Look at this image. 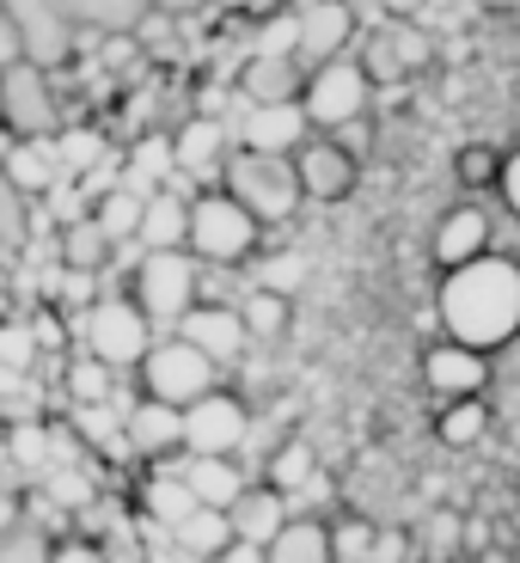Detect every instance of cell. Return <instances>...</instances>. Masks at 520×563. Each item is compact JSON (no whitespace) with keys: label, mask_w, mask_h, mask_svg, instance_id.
Instances as JSON below:
<instances>
[{"label":"cell","mask_w":520,"mask_h":563,"mask_svg":"<svg viewBox=\"0 0 520 563\" xmlns=\"http://www.w3.org/2000/svg\"><path fill=\"white\" fill-rule=\"evenodd\" d=\"M331 563H343V558H331Z\"/></svg>","instance_id":"52"},{"label":"cell","mask_w":520,"mask_h":563,"mask_svg":"<svg viewBox=\"0 0 520 563\" xmlns=\"http://www.w3.org/2000/svg\"><path fill=\"white\" fill-rule=\"evenodd\" d=\"M478 252H490V214H484V209H447V214H441V227H435V264L453 269V264H465V257H478Z\"/></svg>","instance_id":"25"},{"label":"cell","mask_w":520,"mask_h":563,"mask_svg":"<svg viewBox=\"0 0 520 563\" xmlns=\"http://www.w3.org/2000/svg\"><path fill=\"white\" fill-rule=\"evenodd\" d=\"M300 80H307V68L295 56H252L240 74V92L257 104H276V99H300Z\"/></svg>","instance_id":"27"},{"label":"cell","mask_w":520,"mask_h":563,"mask_svg":"<svg viewBox=\"0 0 520 563\" xmlns=\"http://www.w3.org/2000/svg\"><path fill=\"white\" fill-rule=\"evenodd\" d=\"M135 380H141V393H147V398L184 410V405H197L202 393L221 386V367H214L197 343H184L178 331H166V338H154V343H147V355L135 362Z\"/></svg>","instance_id":"6"},{"label":"cell","mask_w":520,"mask_h":563,"mask_svg":"<svg viewBox=\"0 0 520 563\" xmlns=\"http://www.w3.org/2000/svg\"><path fill=\"white\" fill-rule=\"evenodd\" d=\"M172 178H178V166H172V135H141L135 147H129V159L117 166V184L135 190V197H154Z\"/></svg>","instance_id":"24"},{"label":"cell","mask_w":520,"mask_h":563,"mask_svg":"<svg viewBox=\"0 0 520 563\" xmlns=\"http://www.w3.org/2000/svg\"><path fill=\"white\" fill-rule=\"evenodd\" d=\"M68 393H74V405H111L117 374L104 362H92V355H80V362L68 367Z\"/></svg>","instance_id":"38"},{"label":"cell","mask_w":520,"mask_h":563,"mask_svg":"<svg viewBox=\"0 0 520 563\" xmlns=\"http://www.w3.org/2000/svg\"><path fill=\"white\" fill-rule=\"evenodd\" d=\"M350 31H355V13L343 0H307L295 13V62L300 68H319V62L343 56L350 49Z\"/></svg>","instance_id":"17"},{"label":"cell","mask_w":520,"mask_h":563,"mask_svg":"<svg viewBox=\"0 0 520 563\" xmlns=\"http://www.w3.org/2000/svg\"><path fill=\"white\" fill-rule=\"evenodd\" d=\"M31 362H37V331L0 319V367H7V374H25Z\"/></svg>","instance_id":"39"},{"label":"cell","mask_w":520,"mask_h":563,"mask_svg":"<svg viewBox=\"0 0 520 563\" xmlns=\"http://www.w3.org/2000/svg\"><path fill=\"white\" fill-rule=\"evenodd\" d=\"M0 123L13 129V135H56L62 129L56 68H37V62L0 68Z\"/></svg>","instance_id":"9"},{"label":"cell","mask_w":520,"mask_h":563,"mask_svg":"<svg viewBox=\"0 0 520 563\" xmlns=\"http://www.w3.org/2000/svg\"><path fill=\"white\" fill-rule=\"evenodd\" d=\"M154 338H159V331L147 324V312H141L129 295H99L92 307L80 312V343H86V355H92V362H104L111 374L135 367Z\"/></svg>","instance_id":"7"},{"label":"cell","mask_w":520,"mask_h":563,"mask_svg":"<svg viewBox=\"0 0 520 563\" xmlns=\"http://www.w3.org/2000/svg\"><path fill=\"white\" fill-rule=\"evenodd\" d=\"M0 257H7V252H0Z\"/></svg>","instance_id":"53"},{"label":"cell","mask_w":520,"mask_h":563,"mask_svg":"<svg viewBox=\"0 0 520 563\" xmlns=\"http://www.w3.org/2000/svg\"><path fill=\"white\" fill-rule=\"evenodd\" d=\"M0 172H7L31 202H37L43 190L68 184V172H62V159H56V135H13V147H7Z\"/></svg>","instance_id":"22"},{"label":"cell","mask_w":520,"mask_h":563,"mask_svg":"<svg viewBox=\"0 0 520 563\" xmlns=\"http://www.w3.org/2000/svg\"><path fill=\"white\" fill-rule=\"evenodd\" d=\"M56 257H62L68 269H104V257H111V240L99 233V221H92V214H80V221L62 227Z\"/></svg>","instance_id":"32"},{"label":"cell","mask_w":520,"mask_h":563,"mask_svg":"<svg viewBox=\"0 0 520 563\" xmlns=\"http://www.w3.org/2000/svg\"><path fill=\"white\" fill-rule=\"evenodd\" d=\"M367 551H374V527H367V521H343V527H331V558H343V563H367Z\"/></svg>","instance_id":"40"},{"label":"cell","mask_w":520,"mask_h":563,"mask_svg":"<svg viewBox=\"0 0 520 563\" xmlns=\"http://www.w3.org/2000/svg\"><path fill=\"white\" fill-rule=\"evenodd\" d=\"M123 441H129V460H172V453L184 448V410L178 405H159V398H129L123 410Z\"/></svg>","instance_id":"16"},{"label":"cell","mask_w":520,"mask_h":563,"mask_svg":"<svg viewBox=\"0 0 520 563\" xmlns=\"http://www.w3.org/2000/svg\"><path fill=\"white\" fill-rule=\"evenodd\" d=\"M129 300L147 312L159 338L202 300V264L190 252H141L129 264Z\"/></svg>","instance_id":"4"},{"label":"cell","mask_w":520,"mask_h":563,"mask_svg":"<svg viewBox=\"0 0 520 563\" xmlns=\"http://www.w3.org/2000/svg\"><path fill=\"white\" fill-rule=\"evenodd\" d=\"M141 202H147V197H135V190H123V184H111V190H99V197H92V221H99V233H104L111 245H129V240H135Z\"/></svg>","instance_id":"30"},{"label":"cell","mask_w":520,"mask_h":563,"mask_svg":"<svg viewBox=\"0 0 520 563\" xmlns=\"http://www.w3.org/2000/svg\"><path fill=\"white\" fill-rule=\"evenodd\" d=\"M13 62H19V31L7 19V7H0V68H13Z\"/></svg>","instance_id":"44"},{"label":"cell","mask_w":520,"mask_h":563,"mask_svg":"<svg viewBox=\"0 0 520 563\" xmlns=\"http://www.w3.org/2000/svg\"><path fill=\"white\" fill-rule=\"evenodd\" d=\"M355 62L367 68L374 86H405V80H417V74L435 62V43L422 37L417 25H380L362 49H355Z\"/></svg>","instance_id":"13"},{"label":"cell","mask_w":520,"mask_h":563,"mask_svg":"<svg viewBox=\"0 0 520 563\" xmlns=\"http://www.w3.org/2000/svg\"><path fill=\"white\" fill-rule=\"evenodd\" d=\"M190 197H197V184L172 178L166 190H154V197L141 202V227H135L141 252H184V233H190Z\"/></svg>","instance_id":"20"},{"label":"cell","mask_w":520,"mask_h":563,"mask_svg":"<svg viewBox=\"0 0 520 563\" xmlns=\"http://www.w3.org/2000/svg\"><path fill=\"white\" fill-rule=\"evenodd\" d=\"M460 527H465V521H453V515H441V521H435V551H441V558H453V545H460Z\"/></svg>","instance_id":"45"},{"label":"cell","mask_w":520,"mask_h":563,"mask_svg":"<svg viewBox=\"0 0 520 563\" xmlns=\"http://www.w3.org/2000/svg\"><path fill=\"white\" fill-rule=\"evenodd\" d=\"M80 37H135V25L154 13V0H62Z\"/></svg>","instance_id":"23"},{"label":"cell","mask_w":520,"mask_h":563,"mask_svg":"<svg viewBox=\"0 0 520 563\" xmlns=\"http://www.w3.org/2000/svg\"><path fill=\"white\" fill-rule=\"evenodd\" d=\"M49 551H56V533L37 527L31 515H19V521L0 533V563H49Z\"/></svg>","instance_id":"34"},{"label":"cell","mask_w":520,"mask_h":563,"mask_svg":"<svg viewBox=\"0 0 520 563\" xmlns=\"http://www.w3.org/2000/svg\"><path fill=\"white\" fill-rule=\"evenodd\" d=\"M19 515H25V496H19V490H0V533H7Z\"/></svg>","instance_id":"48"},{"label":"cell","mask_w":520,"mask_h":563,"mask_svg":"<svg viewBox=\"0 0 520 563\" xmlns=\"http://www.w3.org/2000/svg\"><path fill=\"white\" fill-rule=\"evenodd\" d=\"M221 190L240 209H252L257 227H276L300 209V172L295 154H252V147H233L221 166Z\"/></svg>","instance_id":"3"},{"label":"cell","mask_w":520,"mask_h":563,"mask_svg":"<svg viewBox=\"0 0 520 563\" xmlns=\"http://www.w3.org/2000/svg\"><path fill=\"white\" fill-rule=\"evenodd\" d=\"M56 159L68 178H80V172H92L99 159H111V147H104V135H92V129H56Z\"/></svg>","instance_id":"36"},{"label":"cell","mask_w":520,"mask_h":563,"mask_svg":"<svg viewBox=\"0 0 520 563\" xmlns=\"http://www.w3.org/2000/svg\"><path fill=\"white\" fill-rule=\"evenodd\" d=\"M367 104H374V80L350 49L307 68V80H300V111H307L312 135H338L343 123H362Z\"/></svg>","instance_id":"5"},{"label":"cell","mask_w":520,"mask_h":563,"mask_svg":"<svg viewBox=\"0 0 520 563\" xmlns=\"http://www.w3.org/2000/svg\"><path fill=\"white\" fill-rule=\"evenodd\" d=\"M202 7H214V0H154V13H166V19H190Z\"/></svg>","instance_id":"47"},{"label":"cell","mask_w":520,"mask_h":563,"mask_svg":"<svg viewBox=\"0 0 520 563\" xmlns=\"http://www.w3.org/2000/svg\"><path fill=\"white\" fill-rule=\"evenodd\" d=\"M515 515H520V490H515Z\"/></svg>","instance_id":"51"},{"label":"cell","mask_w":520,"mask_h":563,"mask_svg":"<svg viewBox=\"0 0 520 563\" xmlns=\"http://www.w3.org/2000/svg\"><path fill=\"white\" fill-rule=\"evenodd\" d=\"M233 154V135H226V117H209V111H190L178 129H172V166L178 178H190L197 190L221 184V166Z\"/></svg>","instance_id":"12"},{"label":"cell","mask_w":520,"mask_h":563,"mask_svg":"<svg viewBox=\"0 0 520 563\" xmlns=\"http://www.w3.org/2000/svg\"><path fill=\"white\" fill-rule=\"evenodd\" d=\"M25 233H31V197L7 178V172H0V252L25 245Z\"/></svg>","instance_id":"37"},{"label":"cell","mask_w":520,"mask_h":563,"mask_svg":"<svg viewBox=\"0 0 520 563\" xmlns=\"http://www.w3.org/2000/svg\"><path fill=\"white\" fill-rule=\"evenodd\" d=\"M252 441V410L240 405L233 393H202L197 405H184V448L178 453H233Z\"/></svg>","instance_id":"11"},{"label":"cell","mask_w":520,"mask_h":563,"mask_svg":"<svg viewBox=\"0 0 520 563\" xmlns=\"http://www.w3.org/2000/svg\"><path fill=\"white\" fill-rule=\"evenodd\" d=\"M422 386H429L441 405H447V398H484V386H490V355L441 338L435 350L422 355Z\"/></svg>","instance_id":"19"},{"label":"cell","mask_w":520,"mask_h":563,"mask_svg":"<svg viewBox=\"0 0 520 563\" xmlns=\"http://www.w3.org/2000/svg\"><path fill=\"white\" fill-rule=\"evenodd\" d=\"M7 147H13V129L0 123V159H7Z\"/></svg>","instance_id":"50"},{"label":"cell","mask_w":520,"mask_h":563,"mask_svg":"<svg viewBox=\"0 0 520 563\" xmlns=\"http://www.w3.org/2000/svg\"><path fill=\"white\" fill-rule=\"evenodd\" d=\"M478 563H515V558H508V551H496V545H484V551H478Z\"/></svg>","instance_id":"49"},{"label":"cell","mask_w":520,"mask_h":563,"mask_svg":"<svg viewBox=\"0 0 520 563\" xmlns=\"http://www.w3.org/2000/svg\"><path fill=\"white\" fill-rule=\"evenodd\" d=\"M221 117H226V135H233V147H252V154H295L300 141L312 135L300 99L257 104V99H245V92H233Z\"/></svg>","instance_id":"8"},{"label":"cell","mask_w":520,"mask_h":563,"mask_svg":"<svg viewBox=\"0 0 520 563\" xmlns=\"http://www.w3.org/2000/svg\"><path fill=\"white\" fill-rule=\"evenodd\" d=\"M159 465H166V460H159ZM172 472H178L184 490L197 496L202 508H221V515L233 508V496L252 484V472H245L233 453H172Z\"/></svg>","instance_id":"18"},{"label":"cell","mask_w":520,"mask_h":563,"mask_svg":"<svg viewBox=\"0 0 520 563\" xmlns=\"http://www.w3.org/2000/svg\"><path fill=\"white\" fill-rule=\"evenodd\" d=\"M233 307H240V319H245L252 338H276L281 324H288V300H281L276 288H252V282H245V295L233 300Z\"/></svg>","instance_id":"35"},{"label":"cell","mask_w":520,"mask_h":563,"mask_svg":"<svg viewBox=\"0 0 520 563\" xmlns=\"http://www.w3.org/2000/svg\"><path fill=\"white\" fill-rule=\"evenodd\" d=\"M0 7H7V19L19 31V62H37V68L62 74L74 62V49L86 43L62 0H0Z\"/></svg>","instance_id":"10"},{"label":"cell","mask_w":520,"mask_h":563,"mask_svg":"<svg viewBox=\"0 0 520 563\" xmlns=\"http://www.w3.org/2000/svg\"><path fill=\"white\" fill-rule=\"evenodd\" d=\"M166 539H172V545H178L190 563H214L226 545H233V527H226L221 508H202V503H197L178 527H166Z\"/></svg>","instance_id":"26"},{"label":"cell","mask_w":520,"mask_h":563,"mask_svg":"<svg viewBox=\"0 0 520 563\" xmlns=\"http://www.w3.org/2000/svg\"><path fill=\"white\" fill-rule=\"evenodd\" d=\"M257 240H264V227L252 221V209H240V202L226 197L221 184H209V190L190 197V233H184V252L197 257L202 269H240L245 257L257 252Z\"/></svg>","instance_id":"2"},{"label":"cell","mask_w":520,"mask_h":563,"mask_svg":"<svg viewBox=\"0 0 520 563\" xmlns=\"http://www.w3.org/2000/svg\"><path fill=\"white\" fill-rule=\"evenodd\" d=\"M172 331H178L184 343H197L214 367H233L245 355V343H252V331H245V319H240L233 300H197V307L172 324Z\"/></svg>","instance_id":"15"},{"label":"cell","mask_w":520,"mask_h":563,"mask_svg":"<svg viewBox=\"0 0 520 563\" xmlns=\"http://www.w3.org/2000/svg\"><path fill=\"white\" fill-rule=\"evenodd\" d=\"M214 563H269V558H264V545H245V539H233V545H226Z\"/></svg>","instance_id":"46"},{"label":"cell","mask_w":520,"mask_h":563,"mask_svg":"<svg viewBox=\"0 0 520 563\" xmlns=\"http://www.w3.org/2000/svg\"><path fill=\"white\" fill-rule=\"evenodd\" d=\"M257 478H264V484H276V490L288 496V490H300V484H312V478H319V460H312V448H307V441H281V448L269 453L264 465H257Z\"/></svg>","instance_id":"31"},{"label":"cell","mask_w":520,"mask_h":563,"mask_svg":"<svg viewBox=\"0 0 520 563\" xmlns=\"http://www.w3.org/2000/svg\"><path fill=\"white\" fill-rule=\"evenodd\" d=\"M496 184H502V202H508V214L520 221V147L502 159V172H496Z\"/></svg>","instance_id":"43"},{"label":"cell","mask_w":520,"mask_h":563,"mask_svg":"<svg viewBox=\"0 0 520 563\" xmlns=\"http://www.w3.org/2000/svg\"><path fill=\"white\" fill-rule=\"evenodd\" d=\"M141 508H147V527H178L197 508V496L184 490V478L166 465V472H154V478L141 484Z\"/></svg>","instance_id":"29"},{"label":"cell","mask_w":520,"mask_h":563,"mask_svg":"<svg viewBox=\"0 0 520 563\" xmlns=\"http://www.w3.org/2000/svg\"><path fill=\"white\" fill-rule=\"evenodd\" d=\"M490 429V410H484V398H447L435 417V435L447 441V448H472V441Z\"/></svg>","instance_id":"33"},{"label":"cell","mask_w":520,"mask_h":563,"mask_svg":"<svg viewBox=\"0 0 520 563\" xmlns=\"http://www.w3.org/2000/svg\"><path fill=\"white\" fill-rule=\"evenodd\" d=\"M435 319L447 331V343H465V350H502V343L520 338V264L515 257H465V264L441 269L435 288Z\"/></svg>","instance_id":"1"},{"label":"cell","mask_w":520,"mask_h":563,"mask_svg":"<svg viewBox=\"0 0 520 563\" xmlns=\"http://www.w3.org/2000/svg\"><path fill=\"white\" fill-rule=\"evenodd\" d=\"M226 527H233V539H245V545H269V539L288 527V496H281L276 484L252 478L233 496V508H226Z\"/></svg>","instance_id":"21"},{"label":"cell","mask_w":520,"mask_h":563,"mask_svg":"<svg viewBox=\"0 0 520 563\" xmlns=\"http://www.w3.org/2000/svg\"><path fill=\"white\" fill-rule=\"evenodd\" d=\"M496 172H502V159H496L490 147H465L460 154V178L465 184H496Z\"/></svg>","instance_id":"41"},{"label":"cell","mask_w":520,"mask_h":563,"mask_svg":"<svg viewBox=\"0 0 520 563\" xmlns=\"http://www.w3.org/2000/svg\"><path fill=\"white\" fill-rule=\"evenodd\" d=\"M295 172H300V197L312 202H338L355 190V178H362V159L343 147V141L331 135H307L295 147Z\"/></svg>","instance_id":"14"},{"label":"cell","mask_w":520,"mask_h":563,"mask_svg":"<svg viewBox=\"0 0 520 563\" xmlns=\"http://www.w3.org/2000/svg\"><path fill=\"white\" fill-rule=\"evenodd\" d=\"M49 563H111V558H104V545H92V539H56Z\"/></svg>","instance_id":"42"},{"label":"cell","mask_w":520,"mask_h":563,"mask_svg":"<svg viewBox=\"0 0 520 563\" xmlns=\"http://www.w3.org/2000/svg\"><path fill=\"white\" fill-rule=\"evenodd\" d=\"M269 563H331V527L312 521V515H295L276 539L264 545Z\"/></svg>","instance_id":"28"}]
</instances>
